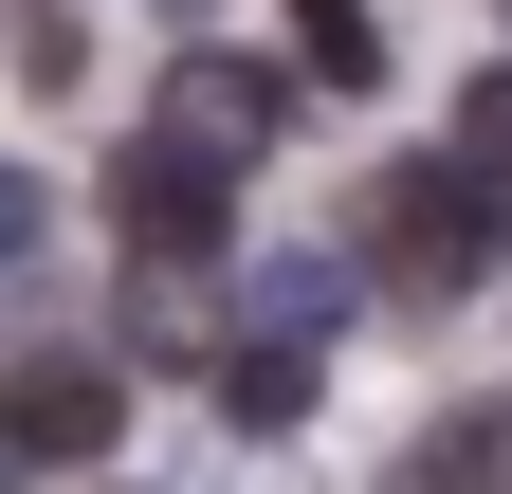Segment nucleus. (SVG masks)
I'll return each mask as SVG.
<instances>
[{
	"instance_id": "f257e3e1",
	"label": "nucleus",
	"mask_w": 512,
	"mask_h": 494,
	"mask_svg": "<svg viewBox=\"0 0 512 494\" xmlns=\"http://www.w3.org/2000/svg\"><path fill=\"white\" fill-rule=\"evenodd\" d=\"M348 257L384 275V293H476V275H512V202L439 147V165H384L366 202H348Z\"/></svg>"
},
{
	"instance_id": "f03ea898",
	"label": "nucleus",
	"mask_w": 512,
	"mask_h": 494,
	"mask_svg": "<svg viewBox=\"0 0 512 494\" xmlns=\"http://www.w3.org/2000/svg\"><path fill=\"white\" fill-rule=\"evenodd\" d=\"M110 440H128V385L92 348H19L0 366V476H92Z\"/></svg>"
},
{
	"instance_id": "7ed1b4c3",
	"label": "nucleus",
	"mask_w": 512,
	"mask_h": 494,
	"mask_svg": "<svg viewBox=\"0 0 512 494\" xmlns=\"http://www.w3.org/2000/svg\"><path fill=\"white\" fill-rule=\"evenodd\" d=\"M220 220H238V183L202 165V147H128L110 165V238H128V275H220Z\"/></svg>"
},
{
	"instance_id": "20e7f679",
	"label": "nucleus",
	"mask_w": 512,
	"mask_h": 494,
	"mask_svg": "<svg viewBox=\"0 0 512 494\" xmlns=\"http://www.w3.org/2000/svg\"><path fill=\"white\" fill-rule=\"evenodd\" d=\"M147 129H165V147H202L220 183H256V165H275V129H293V74H256V55H202V37H183Z\"/></svg>"
},
{
	"instance_id": "39448f33",
	"label": "nucleus",
	"mask_w": 512,
	"mask_h": 494,
	"mask_svg": "<svg viewBox=\"0 0 512 494\" xmlns=\"http://www.w3.org/2000/svg\"><path fill=\"white\" fill-rule=\"evenodd\" d=\"M384 494H512V403H439L403 458H384Z\"/></svg>"
},
{
	"instance_id": "423d86ee",
	"label": "nucleus",
	"mask_w": 512,
	"mask_h": 494,
	"mask_svg": "<svg viewBox=\"0 0 512 494\" xmlns=\"http://www.w3.org/2000/svg\"><path fill=\"white\" fill-rule=\"evenodd\" d=\"M293 55L330 92H384V19H366V0H293Z\"/></svg>"
},
{
	"instance_id": "0eeeda50",
	"label": "nucleus",
	"mask_w": 512,
	"mask_h": 494,
	"mask_svg": "<svg viewBox=\"0 0 512 494\" xmlns=\"http://www.w3.org/2000/svg\"><path fill=\"white\" fill-rule=\"evenodd\" d=\"M220 403L256 421V440H293V421H311V348H238V366H220Z\"/></svg>"
},
{
	"instance_id": "6e6552de",
	"label": "nucleus",
	"mask_w": 512,
	"mask_h": 494,
	"mask_svg": "<svg viewBox=\"0 0 512 494\" xmlns=\"http://www.w3.org/2000/svg\"><path fill=\"white\" fill-rule=\"evenodd\" d=\"M0 55H19V92H74L92 37H74V0H0Z\"/></svg>"
},
{
	"instance_id": "1a4fd4ad",
	"label": "nucleus",
	"mask_w": 512,
	"mask_h": 494,
	"mask_svg": "<svg viewBox=\"0 0 512 494\" xmlns=\"http://www.w3.org/2000/svg\"><path fill=\"white\" fill-rule=\"evenodd\" d=\"M458 165L512 202V74H476V92H458Z\"/></svg>"
},
{
	"instance_id": "9d476101",
	"label": "nucleus",
	"mask_w": 512,
	"mask_h": 494,
	"mask_svg": "<svg viewBox=\"0 0 512 494\" xmlns=\"http://www.w3.org/2000/svg\"><path fill=\"white\" fill-rule=\"evenodd\" d=\"M0 257H37V183L19 165H0Z\"/></svg>"
},
{
	"instance_id": "9b49d317",
	"label": "nucleus",
	"mask_w": 512,
	"mask_h": 494,
	"mask_svg": "<svg viewBox=\"0 0 512 494\" xmlns=\"http://www.w3.org/2000/svg\"><path fill=\"white\" fill-rule=\"evenodd\" d=\"M165 19H202V0H165Z\"/></svg>"
}]
</instances>
